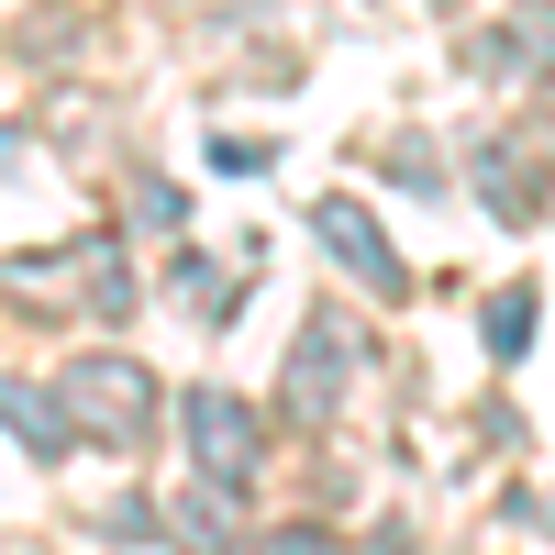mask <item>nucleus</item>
<instances>
[{"label": "nucleus", "instance_id": "1", "mask_svg": "<svg viewBox=\"0 0 555 555\" xmlns=\"http://www.w3.org/2000/svg\"><path fill=\"white\" fill-rule=\"evenodd\" d=\"M67 411H78V434H101V444H145L156 434V378L133 356H78L67 366Z\"/></svg>", "mask_w": 555, "mask_h": 555}, {"label": "nucleus", "instance_id": "2", "mask_svg": "<svg viewBox=\"0 0 555 555\" xmlns=\"http://www.w3.org/2000/svg\"><path fill=\"white\" fill-rule=\"evenodd\" d=\"M178 423H190L211 489H245V478L267 467V411H256L245 389H190V400H178Z\"/></svg>", "mask_w": 555, "mask_h": 555}, {"label": "nucleus", "instance_id": "3", "mask_svg": "<svg viewBox=\"0 0 555 555\" xmlns=\"http://www.w3.org/2000/svg\"><path fill=\"white\" fill-rule=\"evenodd\" d=\"M289 423H334L345 411V389H356V322L345 311H311L300 322V356H289Z\"/></svg>", "mask_w": 555, "mask_h": 555}, {"label": "nucleus", "instance_id": "4", "mask_svg": "<svg viewBox=\"0 0 555 555\" xmlns=\"http://www.w3.org/2000/svg\"><path fill=\"white\" fill-rule=\"evenodd\" d=\"M544 190H555L544 145H522V133H489V145H478V201H489V222H533Z\"/></svg>", "mask_w": 555, "mask_h": 555}, {"label": "nucleus", "instance_id": "5", "mask_svg": "<svg viewBox=\"0 0 555 555\" xmlns=\"http://www.w3.org/2000/svg\"><path fill=\"white\" fill-rule=\"evenodd\" d=\"M322 245H334V267L366 278V300H400V256H389V234H378L356 201H322Z\"/></svg>", "mask_w": 555, "mask_h": 555}, {"label": "nucleus", "instance_id": "6", "mask_svg": "<svg viewBox=\"0 0 555 555\" xmlns=\"http://www.w3.org/2000/svg\"><path fill=\"white\" fill-rule=\"evenodd\" d=\"M0 434H12L23 455H67V434H78V411H67V389H34V378H0Z\"/></svg>", "mask_w": 555, "mask_h": 555}, {"label": "nucleus", "instance_id": "7", "mask_svg": "<svg viewBox=\"0 0 555 555\" xmlns=\"http://www.w3.org/2000/svg\"><path fill=\"white\" fill-rule=\"evenodd\" d=\"M478 67H489V78H555V12H512V23H489Z\"/></svg>", "mask_w": 555, "mask_h": 555}, {"label": "nucleus", "instance_id": "8", "mask_svg": "<svg viewBox=\"0 0 555 555\" xmlns=\"http://www.w3.org/2000/svg\"><path fill=\"white\" fill-rule=\"evenodd\" d=\"M234 500H245V489H211V478H201L190 500H178V522H167V533L190 544V555H234Z\"/></svg>", "mask_w": 555, "mask_h": 555}, {"label": "nucleus", "instance_id": "9", "mask_svg": "<svg viewBox=\"0 0 555 555\" xmlns=\"http://www.w3.org/2000/svg\"><path fill=\"white\" fill-rule=\"evenodd\" d=\"M478 334H489V356L512 366L522 345H533V289H489V311H478Z\"/></svg>", "mask_w": 555, "mask_h": 555}, {"label": "nucleus", "instance_id": "10", "mask_svg": "<svg viewBox=\"0 0 555 555\" xmlns=\"http://www.w3.org/2000/svg\"><path fill=\"white\" fill-rule=\"evenodd\" d=\"M167 289L190 300L201 322H222V311H234V300H222V267H201V256H178V267H167Z\"/></svg>", "mask_w": 555, "mask_h": 555}, {"label": "nucleus", "instance_id": "11", "mask_svg": "<svg viewBox=\"0 0 555 555\" xmlns=\"http://www.w3.org/2000/svg\"><path fill=\"white\" fill-rule=\"evenodd\" d=\"M245 555H345L334 533H322V522H278L267 544H245Z\"/></svg>", "mask_w": 555, "mask_h": 555}, {"label": "nucleus", "instance_id": "12", "mask_svg": "<svg viewBox=\"0 0 555 555\" xmlns=\"http://www.w3.org/2000/svg\"><path fill=\"white\" fill-rule=\"evenodd\" d=\"M133 211H145L156 234H178V201H167V178H133Z\"/></svg>", "mask_w": 555, "mask_h": 555}, {"label": "nucleus", "instance_id": "13", "mask_svg": "<svg viewBox=\"0 0 555 555\" xmlns=\"http://www.w3.org/2000/svg\"><path fill=\"white\" fill-rule=\"evenodd\" d=\"M366 555H411V533H400V522H378V544H366Z\"/></svg>", "mask_w": 555, "mask_h": 555}]
</instances>
